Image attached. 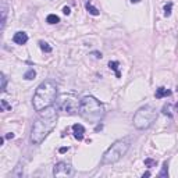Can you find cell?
<instances>
[{
    "mask_svg": "<svg viewBox=\"0 0 178 178\" xmlns=\"http://www.w3.org/2000/svg\"><path fill=\"white\" fill-rule=\"evenodd\" d=\"M59 120V113L56 106L44 109L39 111V115L35 120L34 125L31 128V142L34 145H40L47 135L54 129Z\"/></svg>",
    "mask_w": 178,
    "mask_h": 178,
    "instance_id": "1",
    "label": "cell"
},
{
    "mask_svg": "<svg viewBox=\"0 0 178 178\" xmlns=\"http://www.w3.org/2000/svg\"><path fill=\"white\" fill-rule=\"evenodd\" d=\"M56 97H57V85L52 79L43 81L39 87L36 88L32 99V105L36 111H42L44 109L53 106Z\"/></svg>",
    "mask_w": 178,
    "mask_h": 178,
    "instance_id": "2",
    "label": "cell"
},
{
    "mask_svg": "<svg viewBox=\"0 0 178 178\" xmlns=\"http://www.w3.org/2000/svg\"><path fill=\"white\" fill-rule=\"evenodd\" d=\"M79 114L91 121H97L105 114L103 105L93 96H85L79 100Z\"/></svg>",
    "mask_w": 178,
    "mask_h": 178,
    "instance_id": "3",
    "label": "cell"
},
{
    "mask_svg": "<svg viewBox=\"0 0 178 178\" xmlns=\"http://www.w3.org/2000/svg\"><path fill=\"white\" fill-rule=\"evenodd\" d=\"M129 146H131V139L129 138H124V139L115 141L105 152V155L102 157V164H113V163H117L121 157L125 156Z\"/></svg>",
    "mask_w": 178,
    "mask_h": 178,
    "instance_id": "4",
    "label": "cell"
},
{
    "mask_svg": "<svg viewBox=\"0 0 178 178\" xmlns=\"http://www.w3.org/2000/svg\"><path fill=\"white\" fill-rule=\"evenodd\" d=\"M156 109L152 105H146L141 107L134 115V125L138 129H146L153 124L156 120Z\"/></svg>",
    "mask_w": 178,
    "mask_h": 178,
    "instance_id": "5",
    "label": "cell"
},
{
    "mask_svg": "<svg viewBox=\"0 0 178 178\" xmlns=\"http://www.w3.org/2000/svg\"><path fill=\"white\" fill-rule=\"evenodd\" d=\"M60 109L68 114H75L77 111H79V102L73 95H64V96H61Z\"/></svg>",
    "mask_w": 178,
    "mask_h": 178,
    "instance_id": "6",
    "label": "cell"
},
{
    "mask_svg": "<svg viewBox=\"0 0 178 178\" xmlns=\"http://www.w3.org/2000/svg\"><path fill=\"white\" fill-rule=\"evenodd\" d=\"M53 176L57 178H64V177H71L73 176V168L70 164L64 162H60L53 167Z\"/></svg>",
    "mask_w": 178,
    "mask_h": 178,
    "instance_id": "7",
    "label": "cell"
},
{
    "mask_svg": "<svg viewBox=\"0 0 178 178\" xmlns=\"http://www.w3.org/2000/svg\"><path fill=\"white\" fill-rule=\"evenodd\" d=\"M73 132H74L75 139H78V141H82V139H84V135H85L84 125H81V124H74L73 125Z\"/></svg>",
    "mask_w": 178,
    "mask_h": 178,
    "instance_id": "8",
    "label": "cell"
},
{
    "mask_svg": "<svg viewBox=\"0 0 178 178\" xmlns=\"http://www.w3.org/2000/svg\"><path fill=\"white\" fill-rule=\"evenodd\" d=\"M13 42L16 44H25L28 42V35L25 32H16L13 36Z\"/></svg>",
    "mask_w": 178,
    "mask_h": 178,
    "instance_id": "9",
    "label": "cell"
},
{
    "mask_svg": "<svg viewBox=\"0 0 178 178\" xmlns=\"http://www.w3.org/2000/svg\"><path fill=\"white\" fill-rule=\"evenodd\" d=\"M2 20H0V31H4V26H6V20H7V3L2 2Z\"/></svg>",
    "mask_w": 178,
    "mask_h": 178,
    "instance_id": "10",
    "label": "cell"
},
{
    "mask_svg": "<svg viewBox=\"0 0 178 178\" xmlns=\"http://www.w3.org/2000/svg\"><path fill=\"white\" fill-rule=\"evenodd\" d=\"M171 95V92L168 91V89H166V88H159V89H156V93H155V96H156V99H163V97H166V96H170Z\"/></svg>",
    "mask_w": 178,
    "mask_h": 178,
    "instance_id": "11",
    "label": "cell"
},
{
    "mask_svg": "<svg viewBox=\"0 0 178 178\" xmlns=\"http://www.w3.org/2000/svg\"><path fill=\"white\" fill-rule=\"evenodd\" d=\"M87 10H88L89 14H92V16H99V10H97V8L92 4L91 0H88V2H87Z\"/></svg>",
    "mask_w": 178,
    "mask_h": 178,
    "instance_id": "12",
    "label": "cell"
},
{
    "mask_svg": "<svg viewBox=\"0 0 178 178\" xmlns=\"http://www.w3.org/2000/svg\"><path fill=\"white\" fill-rule=\"evenodd\" d=\"M159 177H162V178H167L168 177V163L167 162L163 163V167H162V170H160V173H159Z\"/></svg>",
    "mask_w": 178,
    "mask_h": 178,
    "instance_id": "13",
    "label": "cell"
},
{
    "mask_svg": "<svg viewBox=\"0 0 178 178\" xmlns=\"http://www.w3.org/2000/svg\"><path fill=\"white\" fill-rule=\"evenodd\" d=\"M46 21H47V24H50V25H54V24L60 22V18H59V16H56V14H49Z\"/></svg>",
    "mask_w": 178,
    "mask_h": 178,
    "instance_id": "14",
    "label": "cell"
},
{
    "mask_svg": "<svg viewBox=\"0 0 178 178\" xmlns=\"http://www.w3.org/2000/svg\"><path fill=\"white\" fill-rule=\"evenodd\" d=\"M109 67H110V70L115 71V75H117V78H120L121 73H120V70H118V61H110V63H109Z\"/></svg>",
    "mask_w": 178,
    "mask_h": 178,
    "instance_id": "15",
    "label": "cell"
},
{
    "mask_svg": "<svg viewBox=\"0 0 178 178\" xmlns=\"http://www.w3.org/2000/svg\"><path fill=\"white\" fill-rule=\"evenodd\" d=\"M35 77H36V73H35V70H34V68H29V70L25 73V75H24V78H25V79H28V81H31V79H34Z\"/></svg>",
    "mask_w": 178,
    "mask_h": 178,
    "instance_id": "16",
    "label": "cell"
},
{
    "mask_svg": "<svg viewBox=\"0 0 178 178\" xmlns=\"http://www.w3.org/2000/svg\"><path fill=\"white\" fill-rule=\"evenodd\" d=\"M39 47L42 49V52H44V53H50V52H52V47L49 46V43L43 42V40H40V42H39Z\"/></svg>",
    "mask_w": 178,
    "mask_h": 178,
    "instance_id": "17",
    "label": "cell"
},
{
    "mask_svg": "<svg viewBox=\"0 0 178 178\" xmlns=\"http://www.w3.org/2000/svg\"><path fill=\"white\" fill-rule=\"evenodd\" d=\"M171 10H173V3H167V4L164 6V16L170 17L171 16Z\"/></svg>",
    "mask_w": 178,
    "mask_h": 178,
    "instance_id": "18",
    "label": "cell"
},
{
    "mask_svg": "<svg viewBox=\"0 0 178 178\" xmlns=\"http://www.w3.org/2000/svg\"><path fill=\"white\" fill-rule=\"evenodd\" d=\"M0 105H2V111L11 110V105H8V103H7V100L2 99V100H0Z\"/></svg>",
    "mask_w": 178,
    "mask_h": 178,
    "instance_id": "19",
    "label": "cell"
},
{
    "mask_svg": "<svg viewBox=\"0 0 178 178\" xmlns=\"http://www.w3.org/2000/svg\"><path fill=\"white\" fill-rule=\"evenodd\" d=\"M0 79H2V92H4L6 91V87H7V78H6V75L4 74H2V75H0Z\"/></svg>",
    "mask_w": 178,
    "mask_h": 178,
    "instance_id": "20",
    "label": "cell"
},
{
    "mask_svg": "<svg viewBox=\"0 0 178 178\" xmlns=\"http://www.w3.org/2000/svg\"><path fill=\"white\" fill-rule=\"evenodd\" d=\"M163 114H166V115H168V117H171V106L170 105H166L164 107H163Z\"/></svg>",
    "mask_w": 178,
    "mask_h": 178,
    "instance_id": "21",
    "label": "cell"
},
{
    "mask_svg": "<svg viewBox=\"0 0 178 178\" xmlns=\"http://www.w3.org/2000/svg\"><path fill=\"white\" fill-rule=\"evenodd\" d=\"M145 166L146 167H153V166H156V160H152V159H146L145 160Z\"/></svg>",
    "mask_w": 178,
    "mask_h": 178,
    "instance_id": "22",
    "label": "cell"
},
{
    "mask_svg": "<svg viewBox=\"0 0 178 178\" xmlns=\"http://www.w3.org/2000/svg\"><path fill=\"white\" fill-rule=\"evenodd\" d=\"M63 13L66 14V16H70V13H71L70 7H64V8H63Z\"/></svg>",
    "mask_w": 178,
    "mask_h": 178,
    "instance_id": "23",
    "label": "cell"
},
{
    "mask_svg": "<svg viewBox=\"0 0 178 178\" xmlns=\"http://www.w3.org/2000/svg\"><path fill=\"white\" fill-rule=\"evenodd\" d=\"M92 54H93V56H95V57H96V59H102V53H97V52H93V53H92Z\"/></svg>",
    "mask_w": 178,
    "mask_h": 178,
    "instance_id": "24",
    "label": "cell"
},
{
    "mask_svg": "<svg viewBox=\"0 0 178 178\" xmlns=\"http://www.w3.org/2000/svg\"><path fill=\"white\" fill-rule=\"evenodd\" d=\"M14 138V134L13 132H8L7 135H6V139H13Z\"/></svg>",
    "mask_w": 178,
    "mask_h": 178,
    "instance_id": "25",
    "label": "cell"
},
{
    "mask_svg": "<svg viewBox=\"0 0 178 178\" xmlns=\"http://www.w3.org/2000/svg\"><path fill=\"white\" fill-rule=\"evenodd\" d=\"M67 150H68V148H60V150H59V152H60V153H66Z\"/></svg>",
    "mask_w": 178,
    "mask_h": 178,
    "instance_id": "26",
    "label": "cell"
},
{
    "mask_svg": "<svg viewBox=\"0 0 178 178\" xmlns=\"http://www.w3.org/2000/svg\"><path fill=\"white\" fill-rule=\"evenodd\" d=\"M142 177H150V173H149V171H146V173H143V176H142Z\"/></svg>",
    "mask_w": 178,
    "mask_h": 178,
    "instance_id": "27",
    "label": "cell"
},
{
    "mask_svg": "<svg viewBox=\"0 0 178 178\" xmlns=\"http://www.w3.org/2000/svg\"><path fill=\"white\" fill-rule=\"evenodd\" d=\"M139 2H141V0H131V3H132V4H134V3H135V4H136V3H139Z\"/></svg>",
    "mask_w": 178,
    "mask_h": 178,
    "instance_id": "28",
    "label": "cell"
},
{
    "mask_svg": "<svg viewBox=\"0 0 178 178\" xmlns=\"http://www.w3.org/2000/svg\"><path fill=\"white\" fill-rule=\"evenodd\" d=\"M176 110L178 111V103H177V105H176Z\"/></svg>",
    "mask_w": 178,
    "mask_h": 178,
    "instance_id": "29",
    "label": "cell"
}]
</instances>
